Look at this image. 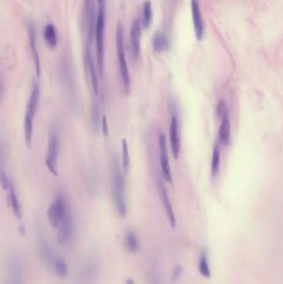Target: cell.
<instances>
[{"mask_svg": "<svg viewBox=\"0 0 283 284\" xmlns=\"http://www.w3.org/2000/svg\"><path fill=\"white\" fill-rule=\"evenodd\" d=\"M40 101V86L36 80H34L32 84L31 93L28 101L25 119H24V133L26 146L30 149L33 144L34 137V120L36 117L38 108Z\"/></svg>", "mask_w": 283, "mask_h": 284, "instance_id": "obj_1", "label": "cell"}, {"mask_svg": "<svg viewBox=\"0 0 283 284\" xmlns=\"http://www.w3.org/2000/svg\"><path fill=\"white\" fill-rule=\"evenodd\" d=\"M105 30H106V6H98L94 38L97 49V68L101 77L104 73Z\"/></svg>", "mask_w": 283, "mask_h": 284, "instance_id": "obj_2", "label": "cell"}, {"mask_svg": "<svg viewBox=\"0 0 283 284\" xmlns=\"http://www.w3.org/2000/svg\"><path fill=\"white\" fill-rule=\"evenodd\" d=\"M116 52L118 55L119 67H120L122 87H123L124 91L126 93H128L131 88V77H130V72H129L128 65L126 61L123 26L121 21H119L116 25Z\"/></svg>", "mask_w": 283, "mask_h": 284, "instance_id": "obj_3", "label": "cell"}, {"mask_svg": "<svg viewBox=\"0 0 283 284\" xmlns=\"http://www.w3.org/2000/svg\"><path fill=\"white\" fill-rule=\"evenodd\" d=\"M112 178H113V194L116 209L120 216L126 217L127 214L126 197H125V179L120 165L113 160L112 163Z\"/></svg>", "mask_w": 283, "mask_h": 284, "instance_id": "obj_4", "label": "cell"}, {"mask_svg": "<svg viewBox=\"0 0 283 284\" xmlns=\"http://www.w3.org/2000/svg\"><path fill=\"white\" fill-rule=\"evenodd\" d=\"M60 151V137L56 124L50 127L49 136V146L45 156V164L49 172L54 176H58V161Z\"/></svg>", "mask_w": 283, "mask_h": 284, "instance_id": "obj_5", "label": "cell"}, {"mask_svg": "<svg viewBox=\"0 0 283 284\" xmlns=\"http://www.w3.org/2000/svg\"><path fill=\"white\" fill-rule=\"evenodd\" d=\"M70 210V205L66 194L63 192H59L47 211V218L52 228L56 229L60 221Z\"/></svg>", "mask_w": 283, "mask_h": 284, "instance_id": "obj_6", "label": "cell"}, {"mask_svg": "<svg viewBox=\"0 0 283 284\" xmlns=\"http://www.w3.org/2000/svg\"><path fill=\"white\" fill-rule=\"evenodd\" d=\"M98 274V263L95 257H88L83 261L78 272V283L93 284Z\"/></svg>", "mask_w": 283, "mask_h": 284, "instance_id": "obj_7", "label": "cell"}, {"mask_svg": "<svg viewBox=\"0 0 283 284\" xmlns=\"http://www.w3.org/2000/svg\"><path fill=\"white\" fill-rule=\"evenodd\" d=\"M58 242L60 245H67L70 243L73 236V220L72 213L68 211L57 227Z\"/></svg>", "mask_w": 283, "mask_h": 284, "instance_id": "obj_8", "label": "cell"}, {"mask_svg": "<svg viewBox=\"0 0 283 284\" xmlns=\"http://www.w3.org/2000/svg\"><path fill=\"white\" fill-rule=\"evenodd\" d=\"M84 14L87 27V44L92 46L94 39L95 26L97 20L95 0H84Z\"/></svg>", "mask_w": 283, "mask_h": 284, "instance_id": "obj_9", "label": "cell"}, {"mask_svg": "<svg viewBox=\"0 0 283 284\" xmlns=\"http://www.w3.org/2000/svg\"><path fill=\"white\" fill-rule=\"evenodd\" d=\"M27 30L29 47H30V51H31L32 58H33L34 67H35V71H36L37 76L40 78L42 74L41 61H40L39 50L37 46L36 27L34 23L29 22Z\"/></svg>", "mask_w": 283, "mask_h": 284, "instance_id": "obj_10", "label": "cell"}, {"mask_svg": "<svg viewBox=\"0 0 283 284\" xmlns=\"http://www.w3.org/2000/svg\"><path fill=\"white\" fill-rule=\"evenodd\" d=\"M159 146H160V161L161 173L163 177L168 183H172L171 170H170V160L168 154L167 142L166 138L163 133H160L159 138Z\"/></svg>", "mask_w": 283, "mask_h": 284, "instance_id": "obj_11", "label": "cell"}, {"mask_svg": "<svg viewBox=\"0 0 283 284\" xmlns=\"http://www.w3.org/2000/svg\"><path fill=\"white\" fill-rule=\"evenodd\" d=\"M38 248L42 261L44 262V264L52 269L59 256L57 255L53 247L49 244V241H47L46 238L43 236L39 238Z\"/></svg>", "mask_w": 283, "mask_h": 284, "instance_id": "obj_12", "label": "cell"}, {"mask_svg": "<svg viewBox=\"0 0 283 284\" xmlns=\"http://www.w3.org/2000/svg\"><path fill=\"white\" fill-rule=\"evenodd\" d=\"M86 68L89 74L90 81L92 84V92L95 96L99 94V80L97 75V67L95 65L94 59L92 56V48L91 45L87 44L85 52Z\"/></svg>", "mask_w": 283, "mask_h": 284, "instance_id": "obj_13", "label": "cell"}, {"mask_svg": "<svg viewBox=\"0 0 283 284\" xmlns=\"http://www.w3.org/2000/svg\"><path fill=\"white\" fill-rule=\"evenodd\" d=\"M190 5H191L192 18L194 24V35L198 41H201L204 34V25H203V18L201 15L198 0H191Z\"/></svg>", "mask_w": 283, "mask_h": 284, "instance_id": "obj_14", "label": "cell"}, {"mask_svg": "<svg viewBox=\"0 0 283 284\" xmlns=\"http://www.w3.org/2000/svg\"><path fill=\"white\" fill-rule=\"evenodd\" d=\"M141 23L139 19H135L131 30V46L135 60H138L141 55Z\"/></svg>", "mask_w": 283, "mask_h": 284, "instance_id": "obj_15", "label": "cell"}, {"mask_svg": "<svg viewBox=\"0 0 283 284\" xmlns=\"http://www.w3.org/2000/svg\"><path fill=\"white\" fill-rule=\"evenodd\" d=\"M159 189H160V198H161V201H162L163 207L165 209V214L167 216L168 221L170 225L172 228H174L176 224V220H175V216H174V210H173V207H172L171 202H170V198L168 195V192L166 190L164 183L162 180H159Z\"/></svg>", "mask_w": 283, "mask_h": 284, "instance_id": "obj_16", "label": "cell"}, {"mask_svg": "<svg viewBox=\"0 0 283 284\" xmlns=\"http://www.w3.org/2000/svg\"><path fill=\"white\" fill-rule=\"evenodd\" d=\"M170 139L172 153L175 159H178L180 152V139H179V122L178 118L173 116L170 126Z\"/></svg>", "mask_w": 283, "mask_h": 284, "instance_id": "obj_17", "label": "cell"}, {"mask_svg": "<svg viewBox=\"0 0 283 284\" xmlns=\"http://www.w3.org/2000/svg\"><path fill=\"white\" fill-rule=\"evenodd\" d=\"M9 284H23V267L17 257H13L9 263Z\"/></svg>", "mask_w": 283, "mask_h": 284, "instance_id": "obj_18", "label": "cell"}, {"mask_svg": "<svg viewBox=\"0 0 283 284\" xmlns=\"http://www.w3.org/2000/svg\"><path fill=\"white\" fill-rule=\"evenodd\" d=\"M8 190H9V199H10V207L12 209L13 213H14L15 217L18 219H21L23 215L22 207H21V204H20L17 191H16V189H15V187L12 183L10 182Z\"/></svg>", "mask_w": 283, "mask_h": 284, "instance_id": "obj_19", "label": "cell"}, {"mask_svg": "<svg viewBox=\"0 0 283 284\" xmlns=\"http://www.w3.org/2000/svg\"><path fill=\"white\" fill-rule=\"evenodd\" d=\"M10 181L6 170V154L5 145L0 141V185L5 190H8Z\"/></svg>", "mask_w": 283, "mask_h": 284, "instance_id": "obj_20", "label": "cell"}, {"mask_svg": "<svg viewBox=\"0 0 283 284\" xmlns=\"http://www.w3.org/2000/svg\"><path fill=\"white\" fill-rule=\"evenodd\" d=\"M198 272L201 276L207 279L211 277V268L208 260V252L206 248L201 250L198 258Z\"/></svg>", "mask_w": 283, "mask_h": 284, "instance_id": "obj_21", "label": "cell"}, {"mask_svg": "<svg viewBox=\"0 0 283 284\" xmlns=\"http://www.w3.org/2000/svg\"><path fill=\"white\" fill-rule=\"evenodd\" d=\"M44 39L49 49H56L58 44V34L56 28L53 24H49L44 28Z\"/></svg>", "mask_w": 283, "mask_h": 284, "instance_id": "obj_22", "label": "cell"}, {"mask_svg": "<svg viewBox=\"0 0 283 284\" xmlns=\"http://www.w3.org/2000/svg\"><path fill=\"white\" fill-rule=\"evenodd\" d=\"M230 121L228 118V114L226 112L225 114L221 117V124L218 131V140L220 143L223 145H227L230 141Z\"/></svg>", "mask_w": 283, "mask_h": 284, "instance_id": "obj_23", "label": "cell"}, {"mask_svg": "<svg viewBox=\"0 0 283 284\" xmlns=\"http://www.w3.org/2000/svg\"><path fill=\"white\" fill-rule=\"evenodd\" d=\"M153 20L152 4L150 0H145L143 3L142 19H141V26L147 30L150 27Z\"/></svg>", "mask_w": 283, "mask_h": 284, "instance_id": "obj_24", "label": "cell"}, {"mask_svg": "<svg viewBox=\"0 0 283 284\" xmlns=\"http://www.w3.org/2000/svg\"><path fill=\"white\" fill-rule=\"evenodd\" d=\"M152 45L154 51L160 54L169 48L170 44H169V40L165 35H163L160 32H156L153 37Z\"/></svg>", "mask_w": 283, "mask_h": 284, "instance_id": "obj_25", "label": "cell"}, {"mask_svg": "<svg viewBox=\"0 0 283 284\" xmlns=\"http://www.w3.org/2000/svg\"><path fill=\"white\" fill-rule=\"evenodd\" d=\"M125 245L131 253H136L140 250L138 236L133 231H129L125 236Z\"/></svg>", "mask_w": 283, "mask_h": 284, "instance_id": "obj_26", "label": "cell"}, {"mask_svg": "<svg viewBox=\"0 0 283 284\" xmlns=\"http://www.w3.org/2000/svg\"><path fill=\"white\" fill-rule=\"evenodd\" d=\"M91 121L92 128L96 132H98L101 129V117H100L99 106L97 102H92L91 107Z\"/></svg>", "mask_w": 283, "mask_h": 284, "instance_id": "obj_27", "label": "cell"}, {"mask_svg": "<svg viewBox=\"0 0 283 284\" xmlns=\"http://www.w3.org/2000/svg\"><path fill=\"white\" fill-rule=\"evenodd\" d=\"M52 270L56 273L57 276L59 277H65L68 274V267L65 260L63 259V257H59L58 259L57 260L55 264L52 268Z\"/></svg>", "mask_w": 283, "mask_h": 284, "instance_id": "obj_28", "label": "cell"}, {"mask_svg": "<svg viewBox=\"0 0 283 284\" xmlns=\"http://www.w3.org/2000/svg\"><path fill=\"white\" fill-rule=\"evenodd\" d=\"M219 165H220V149L218 145H215L213 148L212 165H211V172L213 176H215L218 174Z\"/></svg>", "mask_w": 283, "mask_h": 284, "instance_id": "obj_29", "label": "cell"}, {"mask_svg": "<svg viewBox=\"0 0 283 284\" xmlns=\"http://www.w3.org/2000/svg\"><path fill=\"white\" fill-rule=\"evenodd\" d=\"M131 166V160L129 156L128 145L127 141L124 139L122 141V167H123L124 172L127 174Z\"/></svg>", "mask_w": 283, "mask_h": 284, "instance_id": "obj_30", "label": "cell"}, {"mask_svg": "<svg viewBox=\"0 0 283 284\" xmlns=\"http://www.w3.org/2000/svg\"><path fill=\"white\" fill-rule=\"evenodd\" d=\"M149 284H163L160 269L157 265L153 264L149 272Z\"/></svg>", "mask_w": 283, "mask_h": 284, "instance_id": "obj_31", "label": "cell"}, {"mask_svg": "<svg viewBox=\"0 0 283 284\" xmlns=\"http://www.w3.org/2000/svg\"><path fill=\"white\" fill-rule=\"evenodd\" d=\"M183 274V267L180 264H175L172 270L171 278L173 281H177L181 277Z\"/></svg>", "mask_w": 283, "mask_h": 284, "instance_id": "obj_32", "label": "cell"}, {"mask_svg": "<svg viewBox=\"0 0 283 284\" xmlns=\"http://www.w3.org/2000/svg\"><path fill=\"white\" fill-rule=\"evenodd\" d=\"M101 127H102V133L105 137L109 136V128H108V122H107V117H102V122H101Z\"/></svg>", "mask_w": 283, "mask_h": 284, "instance_id": "obj_33", "label": "cell"}, {"mask_svg": "<svg viewBox=\"0 0 283 284\" xmlns=\"http://www.w3.org/2000/svg\"><path fill=\"white\" fill-rule=\"evenodd\" d=\"M217 111H218V117H220V118L222 116L225 114L226 112H227V110H226L225 103H224V102L220 101L219 104H218Z\"/></svg>", "mask_w": 283, "mask_h": 284, "instance_id": "obj_34", "label": "cell"}, {"mask_svg": "<svg viewBox=\"0 0 283 284\" xmlns=\"http://www.w3.org/2000/svg\"><path fill=\"white\" fill-rule=\"evenodd\" d=\"M4 93H5V83H4L2 77L0 75V103L2 102Z\"/></svg>", "mask_w": 283, "mask_h": 284, "instance_id": "obj_35", "label": "cell"}, {"mask_svg": "<svg viewBox=\"0 0 283 284\" xmlns=\"http://www.w3.org/2000/svg\"><path fill=\"white\" fill-rule=\"evenodd\" d=\"M97 5L98 6H106L107 3H106V0H97Z\"/></svg>", "mask_w": 283, "mask_h": 284, "instance_id": "obj_36", "label": "cell"}, {"mask_svg": "<svg viewBox=\"0 0 283 284\" xmlns=\"http://www.w3.org/2000/svg\"><path fill=\"white\" fill-rule=\"evenodd\" d=\"M126 284H136V282L131 277H129V278L126 280Z\"/></svg>", "mask_w": 283, "mask_h": 284, "instance_id": "obj_37", "label": "cell"}]
</instances>
